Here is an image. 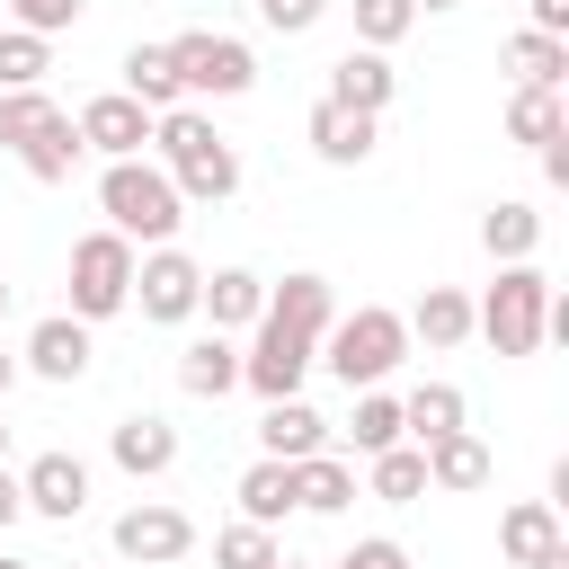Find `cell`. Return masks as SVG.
Here are the masks:
<instances>
[{
	"label": "cell",
	"mask_w": 569,
	"mask_h": 569,
	"mask_svg": "<svg viewBox=\"0 0 569 569\" xmlns=\"http://www.w3.org/2000/svg\"><path fill=\"white\" fill-rule=\"evenodd\" d=\"M329 320H338L329 276H284V284H267V311H258L249 356H240V382H249L258 400H302V373H311Z\"/></svg>",
	"instance_id": "6da1fadb"
},
{
	"label": "cell",
	"mask_w": 569,
	"mask_h": 569,
	"mask_svg": "<svg viewBox=\"0 0 569 569\" xmlns=\"http://www.w3.org/2000/svg\"><path fill=\"white\" fill-rule=\"evenodd\" d=\"M151 151H160L178 204H231V196H240V151L213 133L204 107H169V116H151Z\"/></svg>",
	"instance_id": "7a4b0ae2"
},
{
	"label": "cell",
	"mask_w": 569,
	"mask_h": 569,
	"mask_svg": "<svg viewBox=\"0 0 569 569\" xmlns=\"http://www.w3.org/2000/svg\"><path fill=\"white\" fill-rule=\"evenodd\" d=\"M98 213H107V231L133 240V249H169L178 222H187V204H178V187H169L160 160H107V169H98Z\"/></svg>",
	"instance_id": "3957f363"
},
{
	"label": "cell",
	"mask_w": 569,
	"mask_h": 569,
	"mask_svg": "<svg viewBox=\"0 0 569 569\" xmlns=\"http://www.w3.org/2000/svg\"><path fill=\"white\" fill-rule=\"evenodd\" d=\"M400 356H409V320H400L391 302H356L347 320L320 329V356H311V365H329L347 391H382V382L400 373Z\"/></svg>",
	"instance_id": "277c9868"
},
{
	"label": "cell",
	"mask_w": 569,
	"mask_h": 569,
	"mask_svg": "<svg viewBox=\"0 0 569 569\" xmlns=\"http://www.w3.org/2000/svg\"><path fill=\"white\" fill-rule=\"evenodd\" d=\"M0 142L18 151V169L36 187H62L80 169V133H71V116L44 89H0Z\"/></svg>",
	"instance_id": "5b68a950"
},
{
	"label": "cell",
	"mask_w": 569,
	"mask_h": 569,
	"mask_svg": "<svg viewBox=\"0 0 569 569\" xmlns=\"http://www.w3.org/2000/svg\"><path fill=\"white\" fill-rule=\"evenodd\" d=\"M542 320H551V276L525 258V267H498V284L471 302V329L498 347V356H542Z\"/></svg>",
	"instance_id": "8992f818"
},
{
	"label": "cell",
	"mask_w": 569,
	"mask_h": 569,
	"mask_svg": "<svg viewBox=\"0 0 569 569\" xmlns=\"http://www.w3.org/2000/svg\"><path fill=\"white\" fill-rule=\"evenodd\" d=\"M133 240H116V231H80L71 240V320H116V311H133Z\"/></svg>",
	"instance_id": "52a82bcc"
},
{
	"label": "cell",
	"mask_w": 569,
	"mask_h": 569,
	"mask_svg": "<svg viewBox=\"0 0 569 569\" xmlns=\"http://www.w3.org/2000/svg\"><path fill=\"white\" fill-rule=\"evenodd\" d=\"M169 71H178V98H240L258 80V53L222 27H187L169 36Z\"/></svg>",
	"instance_id": "ba28073f"
},
{
	"label": "cell",
	"mask_w": 569,
	"mask_h": 569,
	"mask_svg": "<svg viewBox=\"0 0 569 569\" xmlns=\"http://www.w3.org/2000/svg\"><path fill=\"white\" fill-rule=\"evenodd\" d=\"M196 293H204V267H196L178 240L151 249V258H133V302H142V320L178 329V320H196Z\"/></svg>",
	"instance_id": "9c48e42d"
},
{
	"label": "cell",
	"mask_w": 569,
	"mask_h": 569,
	"mask_svg": "<svg viewBox=\"0 0 569 569\" xmlns=\"http://www.w3.org/2000/svg\"><path fill=\"white\" fill-rule=\"evenodd\" d=\"M116 551H124L133 569H178V560L196 551V516H187V507L142 498V507H124V516H116Z\"/></svg>",
	"instance_id": "30bf717a"
},
{
	"label": "cell",
	"mask_w": 569,
	"mask_h": 569,
	"mask_svg": "<svg viewBox=\"0 0 569 569\" xmlns=\"http://www.w3.org/2000/svg\"><path fill=\"white\" fill-rule=\"evenodd\" d=\"M71 133H80V151H98V160H142V142H151V107H133L124 89H98V98H80Z\"/></svg>",
	"instance_id": "8fae6325"
},
{
	"label": "cell",
	"mask_w": 569,
	"mask_h": 569,
	"mask_svg": "<svg viewBox=\"0 0 569 569\" xmlns=\"http://www.w3.org/2000/svg\"><path fill=\"white\" fill-rule=\"evenodd\" d=\"M18 498H27V516H44V525H80L89 516V462L80 453H36L27 471H18Z\"/></svg>",
	"instance_id": "7c38bea8"
},
{
	"label": "cell",
	"mask_w": 569,
	"mask_h": 569,
	"mask_svg": "<svg viewBox=\"0 0 569 569\" xmlns=\"http://www.w3.org/2000/svg\"><path fill=\"white\" fill-rule=\"evenodd\" d=\"M89 356H98L89 320H71V311H44V320L27 329V347H18V373H36V382H80V373H89Z\"/></svg>",
	"instance_id": "4fadbf2b"
},
{
	"label": "cell",
	"mask_w": 569,
	"mask_h": 569,
	"mask_svg": "<svg viewBox=\"0 0 569 569\" xmlns=\"http://www.w3.org/2000/svg\"><path fill=\"white\" fill-rule=\"evenodd\" d=\"M320 98H338V107H356V116H382V107L400 98V71H391V53L347 44V53L329 62V89H320Z\"/></svg>",
	"instance_id": "5bb4252c"
},
{
	"label": "cell",
	"mask_w": 569,
	"mask_h": 569,
	"mask_svg": "<svg viewBox=\"0 0 569 569\" xmlns=\"http://www.w3.org/2000/svg\"><path fill=\"white\" fill-rule=\"evenodd\" d=\"M373 124H382V116H356V107H338V98H311V124H302V133H311V151H320L329 169H365V160H373Z\"/></svg>",
	"instance_id": "9a60e30c"
},
{
	"label": "cell",
	"mask_w": 569,
	"mask_h": 569,
	"mask_svg": "<svg viewBox=\"0 0 569 569\" xmlns=\"http://www.w3.org/2000/svg\"><path fill=\"white\" fill-rule=\"evenodd\" d=\"M258 453H267V462H311V453H329V418H320L311 400H267Z\"/></svg>",
	"instance_id": "2e32d148"
},
{
	"label": "cell",
	"mask_w": 569,
	"mask_h": 569,
	"mask_svg": "<svg viewBox=\"0 0 569 569\" xmlns=\"http://www.w3.org/2000/svg\"><path fill=\"white\" fill-rule=\"evenodd\" d=\"M107 453H116V471L160 480V471L178 462V427H169V418H151V409H133V418H116V427H107Z\"/></svg>",
	"instance_id": "e0dca14e"
},
{
	"label": "cell",
	"mask_w": 569,
	"mask_h": 569,
	"mask_svg": "<svg viewBox=\"0 0 569 569\" xmlns=\"http://www.w3.org/2000/svg\"><path fill=\"white\" fill-rule=\"evenodd\" d=\"M196 311L231 338V329H258V311H267V276L258 267H213L204 276V293H196Z\"/></svg>",
	"instance_id": "ac0fdd59"
},
{
	"label": "cell",
	"mask_w": 569,
	"mask_h": 569,
	"mask_svg": "<svg viewBox=\"0 0 569 569\" xmlns=\"http://www.w3.org/2000/svg\"><path fill=\"white\" fill-rule=\"evenodd\" d=\"M231 382H240V347H231L222 329H204V338L178 347V391H187V400H222Z\"/></svg>",
	"instance_id": "d6986e66"
},
{
	"label": "cell",
	"mask_w": 569,
	"mask_h": 569,
	"mask_svg": "<svg viewBox=\"0 0 569 569\" xmlns=\"http://www.w3.org/2000/svg\"><path fill=\"white\" fill-rule=\"evenodd\" d=\"M480 249H489L498 267H525V258L542 249V213H533L525 196H498V204L480 213Z\"/></svg>",
	"instance_id": "ffe728a7"
},
{
	"label": "cell",
	"mask_w": 569,
	"mask_h": 569,
	"mask_svg": "<svg viewBox=\"0 0 569 569\" xmlns=\"http://www.w3.org/2000/svg\"><path fill=\"white\" fill-rule=\"evenodd\" d=\"M471 427V400L453 391V382H418L409 400H400V436L409 445H436V436H462Z\"/></svg>",
	"instance_id": "44dd1931"
},
{
	"label": "cell",
	"mask_w": 569,
	"mask_h": 569,
	"mask_svg": "<svg viewBox=\"0 0 569 569\" xmlns=\"http://www.w3.org/2000/svg\"><path fill=\"white\" fill-rule=\"evenodd\" d=\"M427 453V489H453V498H471V489H489V445L462 427V436H436V445H418Z\"/></svg>",
	"instance_id": "7402d4cb"
},
{
	"label": "cell",
	"mask_w": 569,
	"mask_h": 569,
	"mask_svg": "<svg viewBox=\"0 0 569 569\" xmlns=\"http://www.w3.org/2000/svg\"><path fill=\"white\" fill-rule=\"evenodd\" d=\"M365 489H356V462L347 453H311V462H293V507H311V516H347Z\"/></svg>",
	"instance_id": "603a6c76"
},
{
	"label": "cell",
	"mask_w": 569,
	"mask_h": 569,
	"mask_svg": "<svg viewBox=\"0 0 569 569\" xmlns=\"http://www.w3.org/2000/svg\"><path fill=\"white\" fill-rule=\"evenodd\" d=\"M231 498H240V525H267V533H276V525L293 516V462H267V453H258Z\"/></svg>",
	"instance_id": "cb8c5ba5"
},
{
	"label": "cell",
	"mask_w": 569,
	"mask_h": 569,
	"mask_svg": "<svg viewBox=\"0 0 569 569\" xmlns=\"http://www.w3.org/2000/svg\"><path fill=\"white\" fill-rule=\"evenodd\" d=\"M498 551H507L516 569L551 560V551H560V516H551V498H525V507H507V516H498Z\"/></svg>",
	"instance_id": "d4e9b609"
},
{
	"label": "cell",
	"mask_w": 569,
	"mask_h": 569,
	"mask_svg": "<svg viewBox=\"0 0 569 569\" xmlns=\"http://www.w3.org/2000/svg\"><path fill=\"white\" fill-rule=\"evenodd\" d=\"M400 320H409V338H427V347H462V338H471V293L427 284V293H418V311H400Z\"/></svg>",
	"instance_id": "484cf974"
},
{
	"label": "cell",
	"mask_w": 569,
	"mask_h": 569,
	"mask_svg": "<svg viewBox=\"0 0 569 569\" xmlns=\"http://www.w3.org/2000/svg\"><path fill=\"white\" fill-rule=\"evenodd\" d=\"M365 498H382V507H418V498H427V453H418V445L373 453V462H365Z\"/></svg>",
	"instance_id": "4316f807"
},
{
	"label": "cell",
	"mask_w": 569,
	"mask_h": 569,
	"mask_svg": "<svg viewBox=\"0 0 569 569\" xmlns=\"http://www.w3.org/2000/svg\"><path fill=\"white\" fill-rule=\"evenodd\" d=\"M507 71H516V89H560L569 80V36H507Z\"/></svg>",
	"instance_id": "83f0119b"
},
{
	"label": "cell",
	"mask_w": 569,
	"mask_h": 569,
	"mask_svg": "<svg viewBox=\"0 0 569 569\" xmlns=\"http://www.w3.org/2000/svg\"><path fill=\"white\" fill-rule=\"evenodd\" d=\"M124 98L151 107V116L187 107V98H178V71H169V44H133V53H124Z\"/></svg>",
	"instance_id": "f1b7e54d"
},
{
	"label": "cell",
	"mask_w": 569,
	"mask_h": 569,
	"mask_svg": "<svg viewBox=\"0 0 569 569\" xmlns=\"http://www.w3.org/2000/svg\"><path fill=\"white\" fill-rule=\"evenodd\" d=\"M347 445H356V462H373V453H391V445H409V436H400V400H391V391H356V418H347Z\"/></svg>",
	"instance_id": "f546056e"
},
{
	"label": "cell",
	"mask_w": 569,
	"mask_h": 569,
	"mask_svg": "<svg viewBox=\"0 0 569 569\" xmlns=\"http://www.w3.org/2000/svg\"><path fill=\"white\" fill-rule=\"evenodd\" d=\"M507 133H516L525 151L560 142V133H569V116H560V89H516V98H507Z\"/></svg>",
	"instance_id": "4dcf8cb0"
},
{
	"label": "cell",
	"mask_w": 569,
	"mask_h": 569,
	"mask_svg": "<svg viewBox=\"0 0 569 569\" xmlns=\"http://www.w3.org/2000/svg\"><path fill=\"white\" fill-rule=\"evenodd\" d=\"M44 71H53V44L27 27H0V89H44Z\"/></svg>",
	"instance_id": "1f68e13d"
},
{
	"label": "cell",
	"mask_w": 569,
	"mask_h": 569,
	"mask_svg": "<svg viewBox=\"0 0 569 569\" xmlns=\"http://www.w3.org/2000/svg\"><path fill=\"white\" fill-rule=\"evenodd\" d=\"M409 27H418V0H356V44L365 53H391Z\"/></svg>",
	"instance_id": "d6a6232c"
},
{
	"label": "cell",
	"mask_w": 569,
	"mask_h": 569,
	"mask_svg": "<svg viewBox=\"0 0 569 569\" xmlns=\"http://www.w3.org/2000/svg\"><path fill=\"white\" fill-rule=\"evenodd\" d=\"M284 551H276V533L267 525H222L213 533V569H276Z\"/></svg>",
	"instance_id": "836d02e7"
},
{
	"label": "cell",
	"mask_w": 569,
	"mask_h": 569,
	"mask_svg": "<svg viewBox=\"0 0 569 569\" xmlns=\"http://www.w3.org/2000/svg\"><path fill=\"white\" fill-rule=\"evenodd\" d=\"M9 9H18V27H27V36H44V44H53L62 27H80V9H89V0H9Z\"/></svg>",
	"instance_id": "e575fe53"
},
{
	"label": "cell",
	"mask_w": 569,
	"mask_h": 569,
	"mask_svg": "<svg viewBox=\"0 0 569 569\" xmlns=\"http://www.w3.org/2000/svg\"><path fill=\"white\" fill-rule=\"evenodd\" d=\"M320 9H329V0H258V27H276V36H311Z\"/></svg>",
	"instance_id": "d590c367"
},
{
	"label": "cell",
	"mask_w": 569,
	"mask_h": 569,
	"mask_svg": "<svg viewBox=\"0 0 569 569\" xmlns=\"http://www.w3.org/2000/svg\"><path fill=\"white\" fill-rule=\"evenodd\" d=\"M329 569H409V551H400L391 533H365V542H356V551H338Z\"/></svg>",
	"instance_id": "8d00e7d4"
},
{
	"label": "cell",
	"mask_w": 569,
	"mask_h": 569,
	"mask_svg": "<svg viewBox=\"0 0 569 569\" xmlns=\"http://www.w3.org/2000/svg\"><path fill=\"white\" fill-rule=\"evenodd\" d=\"M533 9V36H569V0H525Z\"/></svg>",
	"instance_id": "74e56055"
},
{
	"label": "cell",
	"mask_w": 569,
	"mask_h": 569,
	"mask_svg": "<svg viewBox=\"0 0 569 569\" xmlns=\"http://www.w3.org/2000/svg\"><path fill=\"white\" fill-rule=\"evenodd\" d=\"M18 516H27V498H18V471H9V462H0V533H9V525H18Z\"/></svg>",
	"instance_id": "f35d334b"
},
{
	"label": "cell",
	"mask_w": 569,
	"mask_h": 569,
	"mask_svg": "<svg viewBox=\"0 0 569 569\" xmlns=\"http://www.w3.org/2000/svg\"><path fill=\"white\" fill-rule=\"evenodd\" d=\"M542 178H551V187H569V133H560V142H542Z\"/></svg>",
	"instance_id": "ab89813d"
},
{
	"label": "cell",
	"mask_w": 569,
	"mask_h": 569,
	"mask_svg": "<svg viewBox=\"0 0 569 569\" xmlns=\"http://www.w3.org/2000/svg\"><path fill=\"white\" fill-rule=\"evenodd\" d=\"M9 382H18V356H9V347H0V400H9Z\"/></svg>",
	"instance_id": "60d3db41"
},
{
	"label": "cell",
	"mask_w": 569,
	"mask_h": 569,
	"mask_svg": "<svg viewBox=\"0 0 569 569\" xmlns=\"http://www.w3.org/2000/svg\"><path fill=\"white\" fill-rule=\"evenodd\" d=\"M533 569H569V542H560V551H551V560H533Z\"/></svg>",
	"instance_id": "b9f144b4"
},
{
	"label": "cell",
	"mask_w": 569,
	"mask_h": 569,
	"mask_svg": "<svg viewBox=\"0 0 569 569\" xmlns=\"http://www.w3.org/2000/svg\"><path fill=\"white\" fill-rule=\"evenodd\" d=\"M418 9H462V0H418Z\"/></svg>",
	"instance_id": "7bdbcfd3"
},
{
	"label": "cell",
	"mask_w": 569,
	"mask_h": 569,
	"mask_svg": "<svg viewBox=\"0 0 569 569\" xmlns=\"http://www.w3.org/2000/svg\"><path fill=\"white\" fill-rule=\"evenodd\" d=\"M0 569H36V560H9V551H0Z\"/></svg>",
	"instance_id": "ee69618b"
},
{
	"label": "cell",
	"mask_w": 569,
	"mask_h": 569,
	"mask_svg": "<svg viewBox=\"0 0 569 569\" xmlns=\"http://www.w3.org/2000/svg\"><path fill=\"white\" fill-rule=\"evenodd\" d=\"M0 462H9V427H0Z\"/></svg>",
	"instance_id": "f6af8a7d"
},
{
	"label": "cell",
	"mask_w": 569,
	"mask_h": 569,
	"mask_svg": "<svg viewBox=\"0 0 569 569\" xmlns=\"http://www.w3.org/2000/svg\"><path fill=\"white\" fill-rule=\"evenodd\" d=\"M276 569H311V560H276Z\"/></svg>",
	"instance_id": "bcb514c9"
},
{
	"label": "cell",
	"mask_w": 569,
	"mask_h": 569,
	"mask_svg": "<svg viewBox=\"0 0 569 569\" xmlns=\"http://www.w3.org/2000/svg\"><path fill=\"white\" fill-rule=\"evenodd\" d=\"M0 320H9V284H0Z\"/></svg>",
	"instance_id": "7dc6e473"
}]
</instances>
